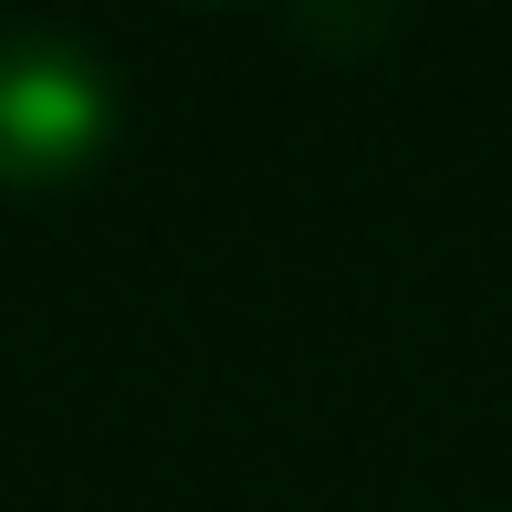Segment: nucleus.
I'll return each instance as SVG.
<instances>
[{"label":"nucleus","mask_w":512,"mask_h":512,"mask_svg":"<svg viewBox=\"0 0 512 512\" xmlns=\"http://www.w3.org/2000/svg\"><path fill=\"white\" fill-rule=\"evenodd\" d=\"M115 136V74L74 32H0V189H53Z\"/></svg>","instance_id":"1"}]
</instances>
